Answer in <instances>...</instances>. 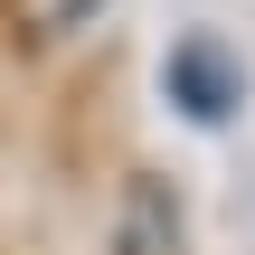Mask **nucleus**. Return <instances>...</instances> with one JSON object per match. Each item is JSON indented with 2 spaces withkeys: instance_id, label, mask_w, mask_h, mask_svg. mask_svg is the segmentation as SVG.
Instances as JSON below:
<instances>
[{
  "instance_id": "nucleus-1",
  "label": "nucleus",
  "mask_w": 255,
  "mask_h": 255,
  "mask_svg": "<svg viewBox=\"0 0 255 255\" xmlns=\"http://www.w3.org/2000/svg\"><path fill=\"white\" fill-rule=\"evenodd\" d=\"M114 255H180V199L161 180H123V199H114Z\"/></svg>"
},
{
  "instance_id": "nucleus-2",
  "label": "nucleus",
  "mask_w": 255,
  "mask_h": 255,
  "mask_svg": "<svg viewBox=\"0 0 255 255\" xmlns=\"http://www.w3.org/2000/svg\"><path fill=\"white\" fill-rule=\"evenodd\" d=\"M170 95H180L199 123H227V114H237V66H227L208 38H189V47H170Z\"/></svg>"
}]
</instances>
